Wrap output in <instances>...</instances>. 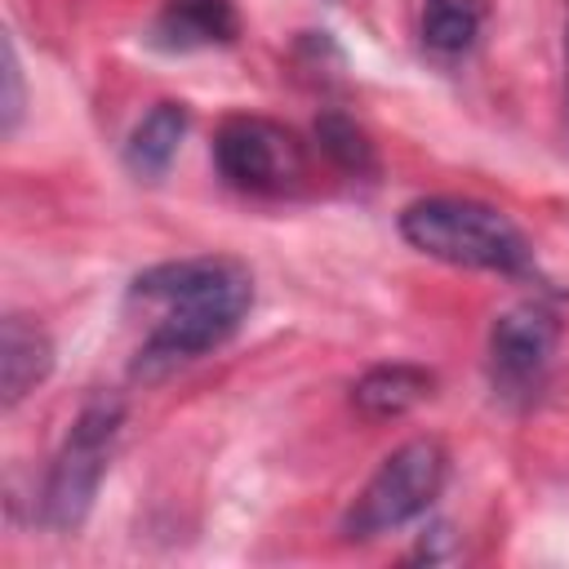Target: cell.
<instances>
[{"instance_id": "cell-6", "label": "cell", "mask_w": 569, "mask_h": 569, "mask_svg": "<svg viewBox=\"0 0 569 569\" xmlns=\"http://www.w3.org/2000/svg\"><path fill=\"white\" fill-rule=\"evenodd\" d=\"M560 325L542 302H516L507 307L493 329H489V373L493 387H502L507 396H529L556 351Z\"/></svg>"}, {"instance_id": "cell-7", "label": "cell", "mask_w": 569, "mask_h": 569, "mask_svg": "<svg viewBox=\"0 0 569 569\" xmlns=\"http://www.w3.org/2000/svg\"><path fill=\"white\" fill-rule=\"evenodd\" d=\"M240 36V13L231 0H164L151 40L160 49H213Z\"/></svg>"}, {"instance_id": "cell-2", "label": "cell", "mask_w": 569, "mask_h": 569, "mask_svg": "<svg viewBox=\"0 0 569 569\" xmlns=\"http://www.w3.org/2000/svg\"><path fill=\"white\" fill-rule=\"evenodd\" d=\"M400 236L449 267H471V271H525L529 267V240L520 227L498 213L493 204L462 200V196H427L413 200L400 213Z\"/></svg>"}, {"instance_id": "cell-1", "label": "cell", "mask_w": 569, "mask_h": 569, "mask_svg": "<svg viewBox=\"0 0 569 569\" xmlns=\"http://www.w3.org/2000/svg\"><path fill=\"white\" fill-rule=\"evenodd\" d=\"M138 302H160L164 316L133 356V378L156 382L178 365L222 347L253 307V276L236 258L160 262L133 280Z\"/></svg>"}, {"instance_id": "cell-4", "label": "cell", "mask_w": 569, "mask_h": 569, "mask_svg": "<svg viewBox=\"0 0 569 569\" xmlns=\"http://www.w3.org/2000/svg\"><path fill=\"white\" fill-rule=\"evenodd\" d=\"M120 400L111 396H98L93 405L80 409V418L71 422L53 467H49V480H44V525L58 529V533H71L84 525L93 498H98V485L111 467V449H116V436H120Z\"/></svg>"}, {"instance_id": "cell-10", "label": "cell", "mask_w": 569, "mask_h": 569, "mask_svg": "<svg viewBox=\"0 0 569 569\" xmlns=\"http://www.w3.org/2000/svg\"><path fill=\"white\" fill-rule=\"evenodd\" d=\"M182 133H187V107L182 102H156L133 124V133L124 142V164L147 182L164 178L173 156H178V147H182Z\"/></svg>"}, {"instance_id": "cell-14", "label": "cell", "mask_w": 569, "mask_h": 569, "mask_svg": "<svg viewBox=\"0 0 569 569\" xmlns=\"http://www.w3.org/2000/svg\"><path fill=\"white\" fill-rule=\"evenodd\" d=\"M565 102H569V27H565Z\"/></svg>"}, {"instance_id": "cell-12", "label": "cell", "mask_w": 569, "mask_h": 569, "mask_svg": "<svg viewBox=\"0 0 569 569\" xmlns=\"http://www.w3.org/2000/svg\"><path fill=\"white\" fill-rule=\"evenodd\" d=\"M480 36V0H427L422 40L436 53H467Z\"/></svg>"}, {"instance_id": "cell-3", "label": "cell", "mask_w": 569, "mask_h": 569, "mask_svg": "<svg viewBox=\"0 0 569 569\" xmlns=\"http://www.w3.org/2000/svg\"><path fill=\"white\" fill-rule=\"evenodd\" d=\"M445 476H449V453L440 440H431V436L405 440L369 476V485L360 489V498L351 502V511L342 520V533L378 538V533H391V529L418 520L440 498Z\"/></svg>"}, {"instance_id": "cell-5", "label": "cell", "mask_w": 569, "mask_h": 569, "mask_svg": "<svg viewBox=\"0 0 569 569\" xmlns=\"http://www.w3.org/2000/svg\"><path fill=\"white\" fill-rule=\"evenodd\" d=\"M213 160L231 187L258 191V196L293 191L307 173V156H302V142L293 138V129L262 120V116L222 120V129L213 138Z\"/></svg>"}, {"instance_id": "cell-11", "label": "cell", "mask_w": 569, "mask_h": 569, "mask_svg": "<svg viewBox=\"0 0 569 569\" xmlns=\"http://www.w3.org/2000/svg\"><path fill=\"white\" fill-rule=\"evenodd\" d=\"M316 142H320V151H325L342 173H351V178H369V173L378 169V156H373L369 133H365L351 116H342V111H320V116H316Z\"/></svg>"}, {"instance_id": "cell-9", "label": "cell", "mask_w": 569, "mask_h": 569, "mask_svg": "<svg viewBox=\"0 0 569 569\" xmlns=\"http://www.w3.org/2000/svg\"><path fill=\"white\" fill-rule=\"evenodd\" d=\"M431 391H436L431 369L396 360V365H373L369 373H360L351 387V405L365 418H405L409 409L431 400Z\"/></svg>"}, {"instance_id": "cell-13", "label": "cell", "mask_w": 569, "mask_h": 569, "mask_svg": "<svg viewBox=\"0 0 569 569\" xmlns=\"http://www.w3.org/2000/svg\"><path fill=\"white\" fill-rule=\"evenodd\" d=\"M22 107H27L22 67H18V49H13V40L4 36V40H0V129H4V133L18 129Z\"/></svg>"}, {"instance_id": "cell-8", "label": "cell", "mask_w": 569, "mask_h": 569, "mask_svg": "<svg viewBox=\"0 0 569 569\" xmlns=\"http://www.w3.org/2000/svg\"><path fill=\"white\" fill-rule=\"evenodd\" d=\"M53 369V342L49 333L27 316H4L0 325V405L13 409L22 396H31Z\"/></svg>"}]
</instances>
